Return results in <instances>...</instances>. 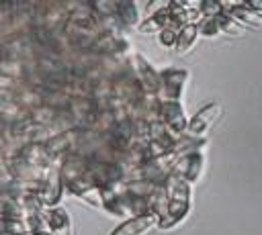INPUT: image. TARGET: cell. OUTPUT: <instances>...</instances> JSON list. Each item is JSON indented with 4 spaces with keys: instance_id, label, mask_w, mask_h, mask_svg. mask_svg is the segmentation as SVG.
<instances>
[{
    "instance_id": "obj_1",
    "label": "cell",
    "mask_w": 262,
    "mask_h": 235,
    "mask_svg": "<svg viewBox=\"0 0 262 235\" xmlns=\"http://www.w3.org/2000/svg\"><path fill=\"white\" fill-rule=\"evenodd\" d=\"M154 225H156V215H139L121 223L108 235H145Z\"/></svg>"
},
{
    "instance_id": "obj_2",
    "label": "cell",
    "mask_w": 262,
    "mask_h": 235,
    "mask_svg": "<svg viewBox=\"0 0 262 235\" xmlns=\"http://www.w3.org/2000/svg\"><path fill=\"white\" fill-rule=\"evenodd\" d=\"M219 110H221V106H219L217 102H215V104H207V106H203V108L192 116L188 129L194 131V133H203V131H207L209 125H213V121L217 119Z\"/></svg>"
},
{
    "instance_id": "obj_3",
    "label": "cell",
    "mask_w": 262,
    "mask_h": 235,
    "mask_svg": "<svg viewBox=\"0 0 262 235\" xmlns=\"http://www.w3.org/2000/svg\"><path fill=\"white\" fill-rule=\"evenodd\" d=\"M196 33H199L196 25H186V27L180 31V35H178L176 51H178V53H186V51L192 47V43L196 41Z\"/></svg>"
},
{
    "instance_id": "obj_4",
    "label": "cell",
    "mask_w": 262,
    "mask_h": 235,
    "mask_svg": "<svg viewBox=\"0 0 262 235\" xmlns=\"http://www.w3.org/2000/svg\"><path fill=\"white\" fill-rule=\"evenodd\" d=\"M160 41L166 43V45H172V43H174V33H172V31H162Z\"/></svg>"
},
{
    "instance_id": "obj_5",
    "label": "cell",
    "mask_w": 262,
    "mask_h": 235,
    "mask_svg": "<svg viewBox=\"0 0 262 235\" xmlns=\"http://www.w3.org/2000/svg\"><path fill=\"white\" fill-rule=\"evenodd\" d=\"M37 235H47V233H37Z\"/></svg>"
}]
</instances>
